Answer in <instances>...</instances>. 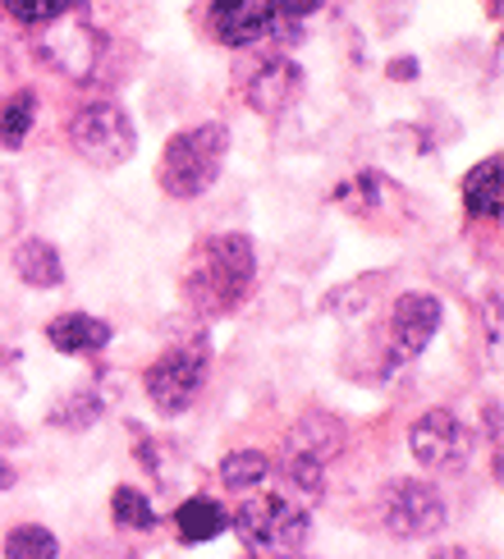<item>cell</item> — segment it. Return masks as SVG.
I'll list each match as a JSON object with an SVG mask.
<instances>
[{
	"mask_svg": "<svg viewBox=\"0 0 504 559\" xmlns=\"http://www.w3.org/2000/svg\"><path fill=\"white\" fill-rule=\"evenodd\" d=\"M252 271H257L252 243L243 235H216L193 252L189 275H183V298L193 302V312L206 317L229 312L252 289Z\"/></svg>",
	"mask_w": 504,
	"mask_h": 559,
	"instance_id": "obj_1",
	"label": "cell"
},
{
	"mask_svg": "<svg viewBox=\"0 0 504 559\" xmlns=\"http://www.w3.org/2000/svg\"><path fill=\"white\" fill-rule=\"evenodd\" d=\"M303 69H298L293 60H285V56H275L271 64H262L257 74H252V83H248V106L257 110V115H280V110H289L298 97H303Z\"/></svg>",
	"mask_w": 504,
	"mask_h": 559,
	"instance_id": "obj_10",
	"label": "cell"
},
{
	"mask_svg": "<svg viewBox=\"0 0 504 559\" xmlns=\"http://www.w3.org/2000/svg\"><path fill=\"white\" fill-rule=\"evenodd\" d=\"M381 519L389 537L412 542V537H435L445 527V500L431 481H389L381 496Z\"/></svg>",
	"mask_w": 504,
	"mask_h": 559,
	"instance_id": "obj_5",
	"label": "cell"
},
{
	"mask_svg": "<svg viewBox=\"0 0 504 559\" xmlns=\"http://www.w3.org/2000/svg\"><path fill=\"white\" fill-rule=\"evenodd\" d=\"M10 486H14V468H10L5 459H0V491H10Z\"/></svg>",
	"mask_w": 504,
	"mask_h": 559,
	"instance_id": "obj_28",
	"label": "cell"
},
{
	"mask_svg": "<svg viewBox=\"0 0 504 559\" xmlns=\"http://www.w3.org/2000/svg\"><path fill=\"white\" fill-rule=\"evenodd\" d=\"M69 143H74V152L83 160L110 170V166H124L133 156L137 133H133V120L115 102H92L74 115V124H69Z\"/></svg>",
	"mask_w": 504,
	"mask_h": 559,
	"instance_id": "obj_4",
	"label": "cell"
},
{
	"mask_svg": "<svg viewBox=\"0 0 504 559\" xmlns=\"http://www.w3.org/2000/svg\"><path fill=\"white\" fill-rule=\"evenodd\" d=\"M339 445H344V431L331 423L326 413H312V417H303V423L289 431V450L293 454H308L316 463H331L339 454Z\"/></svg>",
	"mask_w": 504,
	"mask_h": 559,
	"instance_id": "obj_15",
	"label": "cell"
},
{
	"mask_svg": "<svg viewBox=\"0 0 504 559\" xmlns=\"http://www.w3.org/2000/svg\"><path fill=\"white\" fill-rule=\"evenodd\" d=\"M14 229H19V193L10 179H0V243H5Z\"/></svg>",
	"mask_w": 504,
	"mask_h": 559,
	"instance_id": "obj_22",
	"label": "cell"
},
{
	"mask_svg": "<svg viewBox=\"0 0 504 559\" xmlns=\"http://www.w3.org/2000/svg\"><path fill=\"white\" fill-rule=\"evenodd\" d=\"M225 152H229L225 124H197L189 133L170 138L166 156H160V189L170 198H202L216 183Z\"/></svg>",
	"mask_w": 504,
	"mask_h": 559,
	"instance_id": "obj_2",
	"label": "cell"
},
{
	"mask_svg": "<svg viewBox=\"0 0 504 559\" xmlns=\"http://www.w3.org/2000/svg\"><path fill=\"white\" fill-rule=\"evenodd\" d=\"M500 175H504V160L491 156V160H481V166L464 179V206H468L472 216H481V221H500V193H504Z\"/></svg>",
	"mask_w": 504,
	"mask_h": 559,
	"instance_id": "obj_14",
	"label": "cell"
},
{
	"mask_svg": "<svg viewBox=\"0 0 504 559\" xmlns=\"http://www.w3.org/2000/svg\"><path fill=\"white\" fill-rule=\"evenodd\" d=\"M69 5H74V0H37V14L56 23V19H64V14H69Z\"/></svg>",
	"mask_w": 504,
	"mask_h": 559,
	"instance_id": "obj_25",
	"label": "cell"
},
{
	"mask_svg": "<svg viewBox=\"0 0 504 559\" xmlns=\"http://www.w3.org/2000/svg\"><path fill=\"white\" fill-rule=\"evenodd\" d=\"M110 514H115V523H120V527H133V532L156 527V514H152L147 496H143V491H133V486H120V491H115Z\"/></svg>",
	"mask_w": 504,
	"mask_h": 559,
	"instance_id": "obj_18",
	"label": "cell"
},
{
	"mask_svg": "<svg viewBox=\"0 0 504 559\" xmlns=\"http://www.w3.org/2000/svg\"><path fill=\"white\" fill-rule=\"evenodd\" d=\"M266 477H271V459L262 450H239L220 463V481L229 491H252V486L266 481Z\"/></svg>",
	"mask_w": 504,
	"mask_h": 559,
	"instance_id": "obj_17",
	"label": "cell"
},
{
	"mask_svg": "<svg viewBox=\"0 0 504 559\" xmlns=\"http://www.w3.org/2000/svg\"><path fill=\"white\" fill-rule=\"evenodd\" d=\"M487 431L500 440V404H491V408H487Z\"/></svg>",
	"mask_w": 504,
	"mask_h": 559,
	"instance_id": "obj_26",
	"label": "cell"
},
{
	"mask_svg": "<svg viewBox=\"0 0 504 559\" xmlns=\"http://www.w3.org/2000/svg\"><path fill=\"white\" fill-rule=\"evenodd\" d=\"M206 385V358L197 348H170L147 367V394L160 413H183Z\"/></svg>",
	"mask_w": 504,
	"mask_h": 559,
	"instance_id": "obj_7",
	"label": "cell"
},
{
	"mask_svg": "<svg viewBox=\"0 0 504 559\" xmlns=\"http://www.w3.org/2000/svg\"><path fill=\"white\" fill-rule=\"evenodd\" d=\"M212 33L225 46H252L275 33V5L271 0H212Z\"/></svg>",
	"mask_w": 504,
	"mask_h": 559,
	"instance_id": "obj_9",
	"label": "cell"
},
{
	"mask_svg": "<svg viewBox=\"0 0 504 559\" xmlns=\"http://www.w3.org/2000/svg\"><path fill=\"white\" fill-rule=\"evenodd\" d=\"M235 527L252 555H298L312 537V519L289 496H252L239 504Z\"/></svg>",
	"mask_w": 504,
	"mask_h": 559,
	"instance_id": "obj_3",
	"label": "cell"
},
{
	"mask_svg": "<svg viewBox=\"0 0 504 559\" xmlns=\"http://www.w3.org/2000/svg\"><path fill=\"white\" fill-rule=\"evenodd\" d=\"M408 450H412V459H418L427 473H458V468L468 463L472 440H468L464 423H458L454 413L431 408L427 417H418V423H412Z\"/></svg>",
	"mask_w": 504,
	"mask_h": 559,
	"instance_id": "obj_6",
	"label": "cell"
},
{
	"mask_svg": "<svg viewBox=\"0 0 504 559\" xmlns=\"http://www.w3.org/2000/svg\"><path fill=\"white\" fill-rule=\"evenodd\" d=\"M97 417H101V404L92 400V394H74V400H64V404L51 408V423L64 427V431H83V427L97 423Z\"/></svg>",
	"mask_w": 504,
	"mask_h": 559,
	"instance_id": "obj_21",
	"label": "cell"
},
{
	"mask_svg": "<svg viewBox=\"0 0 504 559\" xmlns=\"http://www.w3.org/2000/svg\"><path fill=\"white\" fill-rule=\"evenodd\" d=\"M46 340L60 354H97V348L110 344V325L97 317H83V312H64L46 325Z\"/></svg>",
	"mask_w": 504,
	"mask_h": 559,
	"instance_id": "obj_11",
	"label": "cell"
},
{
	"mask_svg": "<svg viewBox=\"0 0 504 559\" xmlns=\"http://www.w3.org/2000/svg\"><path fill=\"white\" fill-rule=\"evenodd\" d=\"M14 271L23 285H33V289H56L64 271H60V252L46 243V239H23L14 248Z\"/></svg>",
	"mask_w": 504,
	"mask_h": 559,
	"instance_id": "obj_13",
	"label": "cell"
},
{
	"mask_svg": "<svg viewBox=\"0 0 504 559\" xmlns=\"http://www.w3.org/2000/svg\"><path fill=\"white\" fill-rule=\"evenodd\" d=\"M60 546H56V537L46 527H14L10 537H5V555H14V559H51Z\"/></svg>",
	"mask_w": 504,
	"mask_h": 559,
	"instance_id": "obj_20",
	"label": "cell"
},
{
	"mask_svg": "<svg viewBox=\"0 0 504 559\" xmlns=\"http://www.w3.org/2000/svg\"><path fill=\"white\" fill-rule=\"evenodd\" d=\"M175 527H179V542H212V537H220V532L229 527V514H225L216 500L197 496V500H183L179 504Z\"/></svg>",
	"mask_w": 504,
	"mask_h": 559,
	"instance_id": "obj_16",
	"label": "cell"
},
{
	"mask_svg": "<svg viewBox=\"0 0 504 559\" xmlns=\"http://www.w3.org/2000/svg\"><path fill=\"white\" fill-rule=\"evenodd\" d=\"M5 10L19 19V23H37L41 14H37V0H5Z\"/></svg>",
	"mask_w": 504,
	"mask_h": 559,
	"instance_id": "obj_24",
	"label": "cell"
},
{
	"mask_svg": "<svg viewBox=\"0 0 504 559\" xmlns=\"http://www.w3.org/2000/svg\"><path fill=\"white\" fill-rule=\"evenodd\" d=\"M389 74H395V79H412V74H418V64H412V60H399L395 69H389Z\"/></svg>",
	"mask_w": 504,
	"mask_h": 559,
	"instance_id": "obj_27",
	"label": "cell"
},
{
	"mask_svg": "<svg viewBox=\"0 0 504 559\" xmlns=\"http://www.w3.org/2000/svg\"><path fill=\"white\" fill-rule=\"evenodd\" d=\"M435 331H441V298L435 294H404L395 302V317H389L395 358H418Z\"/></svg>",
	"mask_w": 504,
	"mask_h": 559,
	"instance_id": "obj_8",
	"label": "cell"
},
{
	"mask_svg": "<svg viewBox=\"0 0 504 559\" xmlns=\"http://www.w3.org/2000/svg\"><path fill=\"white\" fill-rule=\"evenodd\" d=\"M271 5H275V19H308L316 14L321 0H271Z\"/></svg>",
	"mask_w": 504,
	"mask_h": 559,
	"instance_id": "obj_23",
	"label": "cell"
},
{
	"mask_svg": "<svg viewBox=\"0 0 504 559\" xmlns=\"http://www.w3.org/2000/svg\"><path fill=\"white\" fill-rule=\"evenodd\" d=\"M33 115H37L33 92H19V97L5 106V115H0V147H19L33 129Z\"/></svg>",
	"mask_w": 504,
	"mask_h": 559,
	"instance_id": "obj_19",
	"label": "cell"
},
{
	"mask_svg": "<svg viewBox=\"0 0 504 559\" xmlns=\"http://www.w3.org/2000/svg\"><path fill=\"white\" fill-rule=\"evenodd\" d=\"M46 56H51L64 74L87 79L92 60H97V37L87 33V23H69V28H56L51 37H46Z\"/></svg>",
	"mask_w": 504,
	"mask_h": 559,
	"instance_id": "obj_12",
	"label": "cell"
}]
</instances>
